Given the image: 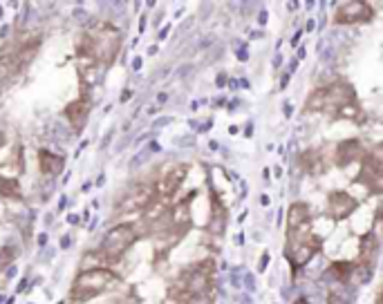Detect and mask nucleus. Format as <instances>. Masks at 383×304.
<instances>
[{
	"label": "nucleus",
	"mask_w": 383,
	"mask_h": 304,
	"mask_svg": "<svg viewBox=\"0 0 383 304\" xmlns=\"http://www.w3.org/2000/svg\"><path fill=\"white\" fill-rule=\"evenodd\" d=\"M121 47V32L110 23H97L81 36L76 45V56L101 65H112Z\"/></svg>",
	"instance_id": "obj_1"
},
{
	"label": "nucleus",
	"mask_w": 383,
	"mask_h": 304,
	"mask_svg": "<svg viewBox=\"0 0 383 304\" xmlns=\"http://www.w3.org/2000/svg\"><path fill=\"white\" fill-rule=\"evenodd\" d=\"M211 286H213V262L206 260L179 273V277L168 288V297L177 304H186L198 295H209Z\"/></svg>",
	"instance_id": "obj_2"
},
{
	"label": "nucleus",
	"mask_w": 383,
	"mask_h": 304,
	"mask_svg": "<svg viewBox=\"0 0 383 304\" xmlns=\"http://www.w3.org/2000/svg\"><path fill=\"white\" fill-rule=\"evenodd\" d=\"M356 103V92L348 81H334L329 85H323L314 90V94L307 99V112H329L336 114L343 105Z\"/></svg>",
	"instance_id": "obj_3"
},
{
	"label": "nucleus",
	"mask_w": 383,
	"mask_h": 304,
	"mask_svg": "<svg viewBox=\"0 0 383 304\" xmlns=\"http://www.w3.org/2000/svg\"><path fill=\"white\" fill-rule=\"evenodd\" d=\"M115 282H117V275L108 269V266L92 269V271H81L79 275H76L74 284H72L70 300L74 304H83L87 300H92V297L106 293Z\"/></svg>",
	"instance_id": "obj_4"
},
{
	"label": "nucleus",
	"mask_w": 383,
	"mask_h": 304,
	"mask_svg": "<svg viewBox=\"0 0 383 304\" xmlns=\"http://www.w3.org/2000/svg\"><path fill=\"white\" fill-rule=\"evenodd\" d=\"M139 239L137 224H119L115 228H110V233L103 237V244L99 253L106 264L110 262H119L128 251L132 249V244Z\"/></svg>",
	"instance_id": "obj_5"
},
{
	"label": "nucleus",
	"mask_w": 383,
	"mask_h": 304,
	"mask_svg": "<svg viewBox=\"0 0 383 304\" xmlns=\"http://www.w3.org/2000/svg\"><path fill=\"white\" fill-rule=\"evenodd\" d=\"M155 199H157L155 184H132L115 204V215L143 213V210H148V206H153Z\"/></svg>",
	"instance_id": "obj_6"
},
{
	"label": "nucleus",
	"mask_w": 383,
	"mask_h": 304,
	"mask_svg": "<svg viewBox=\"0 0 383 304\" xmlns=\"http://www.w3.org/2000/svg\"><path fill=\"white\" fill-rule=\"evenodd\" d=\"M38 47H40V38H34V40H25V43L16 45V47L9 51H3V54H0V79H3V76H14V74H18L20 70L27 68L34 60Z\"/></svg>",
	"instance_id": "obj_7"
},
{
	"label": "nucleus",
	"mask_w": 383,
	"mask_h": 304,
	"mask_svg": "<svg viewBox=\"0 0 383 304\" xmlns=\"http://www.w3.org/2000/svg\"><path fill=\"white\" fill-rule=\"evenodd\" d=\"M359 181L365 184V188L372 195H379L383 190V159H381V146H376L372 152H365L363 166L359 172Z\"/></svg>",
	"instance_id": "obj_8"
},
{
	"label": "nucleus",
	"mask_w": 383,
	"mask_h": 304,
	"mask_svg": "<svg viewBox=\"0 0 383 304\" xmlns=\"http://www.w3.org/2000/svg\"><path fill=\"white\" fill-rule=\"evenodd\" d=\"M374 18V12L367 3H359V0H350V3H339L336 5L334 23L336 25H361L370 23Z\"/></svg>",
	"instance_id": "obj_9"
},
{
	"label": "nucleus",
	"mask_w": 383,
	"mask_h": 304,
	"mask_svg": "<svg viewBox=\"0 0 383 304\" xmlns=\"http://www.w3.org/2000/svg\"><path fill=\"white\" fill-rule=\"evenodd\" d=\"M186 174H188V166H186V163H175L170 170H166V172L159 177V181L155 184V193H157V197L170 199L179 190V186L184 184Z\"/></svg>",
	"instance_id": "obj_10"
},
{
	"label": "nucleus",
	"mask_w": 383,
	"mask_h": 304,
	"mask_svg": "<svg viewBox=\"0 0 383 304\" xmlns=\"http://www.w3.org/2000/svg\"><path fill=\"white\" fill-rule=\"evenodd\" d=\"M356 208H359V202H356L352 195L341 193V190L329 193V197H327V215L334 221H341V219L350 217Z\"/></svg>",
	"instance_id": "obj_11"
},
{
	"label": "nucleus",
	"mask_w": 383,
	"mask_h": 304,
	"mask_svg": "<svg viewBox=\"0 0 383 304\" xmlns=\"http://www.w3.org/2000/svg\"><path fill=\"white\" fill-rule=\"evenodd\" d=\"M365 152L367 150L359 139H345V141H341L339 146H336V152H334L336 166L345 168V166H350L352 161H363Z\"/></svg>",
	"instance_id": "obj_12"
},
{
	"label": "nucleus",
	"mask_w": 383,
	"mask_h": 304,
	"mask_svg": "<svg viewBox=\"0 0 383 304\" xmlns=\"http://www.w3.org/2000/svg\"><path fill=\"white\" fill-rule=\"evenodd\" d=\"M90 110H92V105H90V99H87V96H81V99L72 101L63 110V114H65L67 121L72 123L74 132H83L85 121H87V116H90Z\"/></svg>",
	"instance_id": "obj_13"
},
{
	"label": "nucleus",
	"mask_w": 383,
	"mask_h": 304,
	"mask_svg": "<svg viewBox=\"0 0 383 304\" xmlns=\"http://www.w3.org/2000/svg\"><path fill=\"white\" fill-rule=\"evenodd\" d=\"M38 166H40V172L47 174V177H56V174L63 172V157H59V154L50 152V150H40L38 152Z\"/></svg>",
	"instance_id": "obj_14"
},
{
	"label": "nucleus",
	"mask_w": 383,
	"mask_h": 304,
	"mask_svg": "<svg viewBox=\"0 0 383 304\" xmlns=\"http://www.w3.org/2000/svg\"><path fill=\"white\" fill-rule=\"evenodd\" d=\"M300 166L307 174H323L327 170V161L318 150H305L300 154Z\"/></svg>",
	"instance_id": "obj_15"
},
{
	"label": "nucleus",
	"mask_w": 383,
	"mask_h": 304,
	"mask_svg": "<svg viewBox=\"0 0 383 304\" xmlns=\"http://www.w3.org/2000/svg\"><path fill=\"white\" fill-rule=\"evenodd\" d=\"M376 253H379V239L374 237V233H367V235L363 237V241H361V255H359L361 266H367V269H372Z\"/></svg>",
	"instance_id": "obj_16"
},
{
	"label": "nucleus",
	"mask_w": 383,
	"mask_h": 304,
	"mask_svg": "<svg viewBox=\"0 0 383 304\" xmlns=\"http://www.w3.org/2000/svg\"><path fill=\"white\" fill-rule=\"evenodd\" d=\"M305 221H312V213H309V206L305 202H296L289 206V213H287V230L292 228H298L300 224Z\"/></svg>",
	"instance_id": "obj_17"
},
{
	"label": "nucleus",
	"mask_w": 383,
	"mask_h": 304,
	"mask_svg": "<svg viewBox=\"0 0 383 304\" xmlns=\"http://www.w3.org/2000/svg\"><path fill=\"white\" fill-rule=\"evenodd\" d=\"M224 224H226V213H224V206H222V208H220V199L213 197V217H211L209 230H211V233H222V230H224Z\"/></svg>",
	"instance_id": "obj_18"
},
{
	"label": "nucleus",
	"mask_w": 383,
	"mask_h": 304,
	"mask_svg": "<svg viewBox=\"0 0 383 304\" xmlns=\"http://www.w3.org/2000/svg\"><path fill=\"white\" fill-rule=\"evenodd\" d=\"M0 195L9 199H20V184L16 177H3L0 174Z\"/></svg>",
	"instance_id": "obj_19"
},
{
	"label": "nucleus",
	"mask_w": 383,
	"mask_h": 304,
	"mask_svg": "<svg viewBox=\"0 0 383 304\" xmlns=\"http://www.w3.org/2000/svg\"><path fill=\"white\" fill-rule=\"evenodd\" d=\"M329 273H332L339 282H348L350 275L354 273V264H350V262H334V264L329 266Z\"/></svg>",
	"instance_id": "obj_20"
},
{
	"label": "nucleus",
	"mask_w": 383,
	"mask_h": 304,
	"mask_svg": "<svg viewBox=\"0 0 383 304\" xmlns=\"http://www.w3.org/2000/svg\"><path fill=\"white\" fill-rule=\"evenodd\" d=\"M334 118H352V121H359V118H361L359 101H356V103H350V105H343V107H341V110L334 114Z\"/></svg>",
	"instance_id": "obj_21"
},
{
	"label": "nucleus",
	"mask_w": 383,
	"mask_h": 304,
	"mask_svg": "<svg viewBox=\"0 0 383 304\" xmlns=\"http://www.w3.org/2000/svg\"><path fill=\"white\" fill-rule=\"evenodd\" d=\"M294 304H309V302L305 300V297H300V300H296V302H294Z\"/></svg>",
	"instance_id": "obj_22"
},
{
	"label": "nucleus",
	"mask_w": 383,
	"mask_h": 304,
	"mask_svg": "<svg viewBox=\"0 0 383 304\" xmlns=\"http://www.w3.org/2000/svg\"><path fill=\"white\" fill-rule=\"evenodd\" d=\"M3 143H5V137H3V135H0V146H3Z\"/></svg>",
	"instance_id": "obj_23"
}]
</instances>
